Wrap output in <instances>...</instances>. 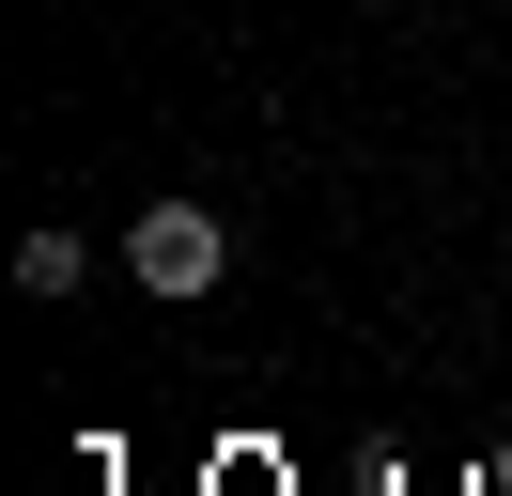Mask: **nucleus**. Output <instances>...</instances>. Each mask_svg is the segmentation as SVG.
Here are the masks:
<instances>
[{"mask_svg":"<svg viewBox=\"0 0 512 496\" xmlns=\"http://www.w3.org/2000/svg\"><path fill=\"white\" fill-rule=\"evenodd\" d=\"M78 279H94V248H78L63 217H32V233H16V295H78Z\"/></svg>","mask_w":512,"mask_h":496,"instance_id":"f03ea898","label":"nucleus"},{"mask_svg":"<svg viewBox=\"0 0 512 496\" xmlns=\"http://www.w3.org/2000/svg\"><path fill=\"white\" fill-rule=\"evenodd\" d=\"M125 264H140V295H218V264H233V233L202 202H140V233H125Z\"/></svg>","mask_w":512,"mask_h":496,"instance_id":"f257e3e1","label":"nucleus"}]
</instances>
